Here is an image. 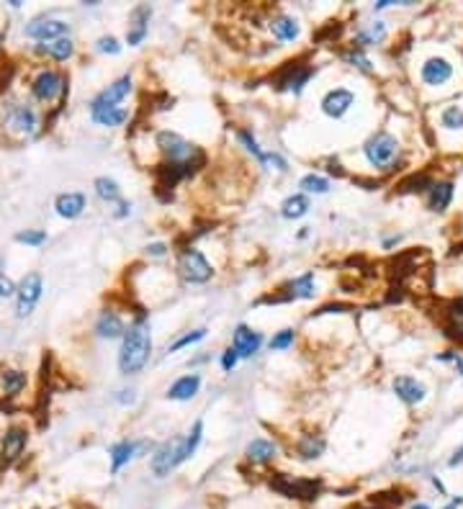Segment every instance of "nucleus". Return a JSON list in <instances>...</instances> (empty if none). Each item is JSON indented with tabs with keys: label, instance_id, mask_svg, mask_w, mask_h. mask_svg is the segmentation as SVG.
<instances>
[{
	"label": "nucleus",
	"instance_id": "obj_1",
	"mask_svg": "<svg viewBox=\"0 0 463 509\" xmlns=\"http://www.w3.org/2000/svg\"><path fill=\"white\" fill-rule=\"evenodd\" d=\"M201 438H204V422L199 419V422H193L188 435H178V438H170L162 445H157L152 458H149V468H152L154 476L165 478L170 476L180 463H186L188 458L196 453Z\"/></svg>",
	"mask_w": 463,
	"mask_h": 509
},
{
	"label": "nucleus",
	"instance_id": "obj_2",
	"mask_svg": "<svg viewBox=\"0 0 463 509\" xmlns=\"http://www.w3.org/2000/svg\"><path fill=\"white\" fill-rule=\"evenodd\" d=\"M149 358H152V329H149L147 319L139 316L134 324H129V329L121 337L119 371L124 376H134L147 366Z\"/></svg>",
	"mask_w": 463,
	"mask_h": 509
},
{
	"label": "nucleus",
	"instance_id": "obj_3",
	"mask_svg": "<svg viewBox=\"0 0 463 509\" xmlns=\"http://www.w3.org/2000/svg\"><path fill=\"white\" fill-rule=\"evenodd\" d=\"M154 142L160 147L167 165H180V168H188L193 173V170L201 168L206 160L204 152H201L196 144L188 142V139H183L178 131H157Z\"/></svg>",
	"mask_w": 463,
	"mask_h": 509
},
{
	"label": "nucleus",
	"instance_id": "obj_4",
	"mask_svg": "<svg viewBox=\"0 0 463 509\" xmlns=\"http://www.w3.org/2000/svg\"><path fill=\"white\" fill-rule=\"evenodd\" d=\"M363 152H366V160L371 162L376 170H392L399 157V142H397V136L379 131V134H373L371 139H368Z\"/></svg>",
	"mask_w": 463,
	"mask_h": 509
},
{
	"label": "nucleus",
	"instance_id": "obj_5",
	"mask_svg": "<svg viewBox=\"0 0 463 509\" xmlns=\"http://www.w3.org/2000/svg\"><path fill=\"white\" fill-rule=\"evenodd\" d=\"M41 291H44V281H41V273H26L21 278V283L16 286V316L19 319H26L31 314L34 306L41 298Z\"/></svg>",
	"mask_w": 463,
	"mask_h": 509
},
{
	"label": "nucleus",
	"instance_id": "obj_6",
	"mask_svg": "<svg viewBox=\"0 0 463 509\" xmlns=\"http://www.w3.org/2000/svg\"><path fill=\"white\" fill-rule=\"evenodd\" d=\"M178 271L188 283H206L214 276V268L196 247H186L178 258Z\"/></svg>",
	"mask_w": 463,
	"mask_h": 509
},
{
	"label": "nucleus",
	"instance_id": "obj_7",
	"mask_svg": "<svg viewBox=\"0 0 463 509\" xmlns=\"http://www.w3.org/2000/svg\"><path fill=\"white\" fill-rule=\"evenodd\" d=\"M317 296V281L314 273H304V276L294 278L289 283L283 286L281 293H273V296H265V303H281V301H302V298H314Z\"/></svg>",
	"mask_w": 463,
	"mask_h": 509
},
{
	"label": "nucleus",
	"instance_id": "obj_8",
	"mask_svg": "<svg viewBox=\"0 0 463 509\" xmlns=\"http://www.w3.org/2000/svg\"><path fill=\"white\" fill-rule=\"evenodd\" d=\"M64 91H67V85H64V75L57 70H44L39 72L36 78H34L31 83V96L36 98V101H41V104H51L54 98L64 96Z\"/></svg>",
	"mask_w": 463,
	"mask_h": 509
},
{
	"label": "nucleus",
	"instance_id": "obj_9",
	"mask_svg": "<svg viewBox=\"0 0 463 509\" xmlns=\"http://www.w3.org/2000/svg\"><path fill=\"white\" fill-rule=\"evenodd\" d=\"M314 78V67L312 65H296V62H289V67H283L278 72V78L273 80L276 91H291L294 96H302L304 85Z\"/></svg>",
	"mask_w": 463,
	"mask_h": 509
},
{
	"label": "nucleus",
	"instance_id": "obj_10",
	"mask_svg": "<svg viewBox=\"0 0 463 509\" xmlns=\"http://www.w3.org/2000/svg\"><path fill=\"white\" fill-rule=\"evenodd\" d=\"M129 93H131V75H124V78H119L116 83H111L109 88H103V91L90 101V114L106 111V109H119V104H121Z\"/></svg>",
	"mask_w": 463,
	"mask_h": 509
},
{
	"label": "nucleus",
	"instance_id": "obj_11",
	"mask_svg": "<svg viewBox=\"0 0 463 509\" xmlns=\"http://www.w3.org/2000/svg\"><path fill=\"white\" fill-rule=\"evenodd\" d=\"M270 486L281 491L283 496H296V499H314L319 494V481H309V478H291L278 473V478L270 481Z\"/></svg>",
	"mask_w": 463,
	"mask_h": 509
},
{
	"label": "nucleus",
	"instance_id": "obj_12",
	"mask_svg": "<svg viewBox=\"0 0 463 509\" xmlns=\"http://www.w3.org/2000/svg\"><path fill=\"white\" fill-rule=\"evenodd\" d=\"M6 124H8V129H13L16 134L34 136L36 134V126H39V116H36V111H34L31 106L16 104V106L8 109Z\"/></svg>",
	"mask_w": 463,
	"mask_h": 509
},
{
	"label": "nucleus",
	"instance_id": "obj_13",
	"mask_svg": "<svg viewBox=\"0 0 463 509\" xmlns=\"http://www.w3.org/2000/svg\"><path fill=\"white\" fill-rule=\"evenodd\" d=\"M26 36H31L36 41H51V39H62L70 34V24H64L59 19H41V21H31L29 26L24 29Z\"/></svg>",
	"mask_w": 463,
	"mask_h": 509
},
{
	"label": "nucleus",
	"instance_id": "obj_14",
	"mask_svg": "<svg viewBox=\"0 0 463 509\" xmlns=\"http://www.w3.org/2000/svg\"><path fill=\"white\" fill-rule=\"evenodd\" d=\"M353 106H355V93L347 91V88H334V91H329L327 96L322 98V111H324L329 119H342Z\"/></svg>",
	"mask_w": 463,
	"mask_h": 509
},
{
	"label": "nucleus",
	"instance_id": "obj_15",
	"mask_svg": "<svg viewBox=\"0 0 463 509\" xmlns=\"http://www.w3.org/2000/svg\"><path fill=\"white\" fill-rule=\"evenodd\" d=\"M149 19H152V8L149 6H136L129 16V29H126V44L139 46L149 31Z\"/></svg>",
	"mask_w": 463,
	"mask_h": 509
},
{
	"label": "nucleus",
	"instance_id": "obj_16",
	"mask_svg": "<svg viewBox=\"0 0 463 509\" xmlns=\"http://www.w3.org/2000/svg\"><path fill=\"white\" fill-rule=\"evenodd\" d=\"M260 345H263V335L250 329L247 324H239L234 329V335H231V348L237 350L239 358H252L260 350Z\"/></svg>",
	"mask_w": 463,
	"mask_h": 509
},
{
	"label": "nucleus",
	"instance_id": "obj_17",
	"mask_svg": "<svg viewBox=\"0 0 463 509\" xmlns=\"http://www.w3.org/2000/svg\"><path fill=\"white\" fill-rule=\"evenodd\" d=\"M268 29L278 41H296L299 36H302V26H299V21H296L294 16H286V14L273 16L270 24H268Z\"/></svg>",
	"mask_w": 463,
	"mask_h": 509
},
{
	"label": "nucleus",
	"instance_id": "obj_18",
	"mask_svg": "<svg viewBox=\"0 0 463 509\" xmlns=\"http://www.w3.org/2000/svg\"><path fill=\"white\" fill-rule=\"evenodd\" d=\"M453 78V65L443 57H432L422 65V80L427 85H443Z\"/></svg>",
	"mask_w": 463,
	"mask_h": 509
},
{
	"label": "nucleus",
	"instance_id": "obj_19",
	"mask_svg": "<svg viewBox=\"0 0 463 509\" xmlns=\"http://www.w3.org/2000/svg\"><path fill=\"white\" fill-rule=\"evenodd\" d=\"M394 393H397V396L404 401V404H419V401L424 399L427 388H424L417 378H409V376H399V378H394Z\"/></svg>",
	"mask_w": 463,
	"mask_h": 509
},
{
	"label": "nucleus",
	"instance_id": "obj_20",
	"mask_svg": "<svg viewBox=\"0 0 463 509\" xmlns=\"http://www.w3.org/2000/svg\"><path fill=\"white\" fill-rule=\"evenodd\" d=\"M124 332H126V324L121 316L116 311H101L96 322V335L101 340H116V337H124Z\"/></svg>",
	"mask_w": 463,
	"mask_h": 509
},
{
	"label": "nucleus",
	"instance_id": "obj_21",
	"mask_svg": "<svg viewBox=\"0 0 463 509\" xmlns=\"http://www.w3.org/2000/svg\"><path fill=\"white\" fill-rule=\"evenodd\" d=\"M247 460L255 465H265L270 460H276L278 455V445L273 440H265V438H255L250 445H247V450H244Z\"/></svg>",
	"mask_w": 463,
	"mask_h": 509
},
{
	"label": "nucleus",
	"instance_id": "obj_22",
	"mask_svg": "<svg viewBox=\"0 0 463 509\" xmlns=\"http://www.w3.org/2000/svg\"><path fill=\"white\" fill-rule=\"evenodd\" d=\"M36 54H46V57L57 59V62H67V59L75 54V44H72L70 36H62V39H51V41H39V44H36Z\"/></svg>",
	"mask_w": 463,
	"mask_h": 509
},
{
	"label": "nucleus",
	"instance_id": "obj_23",
	"mask_svg": "<svg viewBox=\"0 0 463 509\" xmlns=\"http://www.w3.org/2000/svg\"><path fill=\"white\" fill-rule=\"evenodd\" d=\"M199 388H201V376H199V373L180 376V378L175 381L173 386L167 388V399H173V401H188V399H193V396L199 393Z\"/></svg>",
	"mask_w": 463,
	"mask_h": 509
},
{
	"label": "nucleus",
	"instance_id": "obj_24",
	"mask_svg": "<svg viewBox=\"0 0 463 509\" xmlns=\"http://www.w3.org/2000/svg\"><path fill=\"white\" fill-rule=\"evenodd\" d=\"M54 208L62 219H77L85 211V196L83 193H59L54 201Z\"/></svg>",
	"mask_w": 463,
	"mask_h": 509
},
{
	"label": "nucleus",
	"instance_id": "obj_25",
	"mask_svg": "<svg viewBox=\"0 0 463 509\" xmlns=\"http://www.w3.org/2000/svg\"><path fill=\"white\" fill-rule=\"evenodd\" d=\"M26 440H29V435H26L24 427H11L6 432V438H3V458L6 460H16L24 453Z\"/></svg>",
	"mask_w": 463,
	"mask_h": 509
},
{
	"label": "nucleus",
	"instance_id": "obj_26",
	"mask_svg": "<svg viewBox=\"0 0 463 509\" xmlns=\"http://www.w3.org/2000/svg\"><path fill=\"white\" fill-rule=\"evenodd\" d=\"M109 455H111V470L116 473V470H121L124 465L136 455V443H131V440H121V443L111 445Z\"/></svg>",
	"mask_w": 463,
	"mask_h": 509
},
{
	"label": "nucleus",
	"instance_id": "obj_27",
	"mask_svg": "<svg viewBox=\"0 0 463 509\" xmlns=\"http://www.w3.org/2000/svg\"><path fill=\"white\" fill-rule=\"evenodd\" d=\"M450 198H453V183H432L430 196H427V206L432 211H445Z\"/></svg>",
	"mask_w": 463,
	"mask_h": 509
},
{
	"label": "nucleus",
	"instance_id": "obj_28",
	"mask_svg": "<svg viewBox=\"0 0 463 509\" xmlns=\"http://www.w3.org/2000/svg\"><path fill=\"white\" fill-rule=\"evenodd\" d=\"M386 36V26L381 24V21H376V24H371L368 29H363V31L355 34L353 39V46L355 49H363V46H371V44H381Z\"/></svg>",
	"mask_w": 463,
	"mask_h": 509
},
{
	"label": "nucleus",
	"instance_id": "obj_29",
	"mask_svg": "<svg viewBox=\"0 0 463 509\" xmlns=\"http://www.w3.org/2000/svg\"><path fill=\"white\" fill-rule=\"evenodd\" d=\"M307 211H309V198L304 193L289 196V198L283 201V206H281L283 219H302Z\"/></svg>",
	"mask_w": 463,
	"mask_h": 509
},
{
	"label": "nucleus",
	"instance_id": "obj_30",
	"mask_svg": "<svg viewBox=\"0 0 463 509\" xmlns=\"http://www.w3.org/2000/svg\"><path fill=\"white\" fill-rule=\"evenodd\" d=\"M90 119L96 124H101V126H109V129H114V126H121L124 121L129 119V111L126 109H106V111H96V114H90Z\"/></svg>",
	"mask_w": 463,
	"mask_h": 509
},
{
	"label": "nucleus",
	"instance_id": "obj_31",
	"mask_svg": "<svg viewBox=\"0 0 463 509\" xmlns=\"http://www.w3.org/2000/svg\"><path fill=\"white\" fill-rule=\"evenodd\" d=\"M93 188H96L98 198L109 201V203H114V201H121V188H119V183H116V181H111V178H96Z\"/></svg>",
	"mask_w": 463,
	"mask_h": 509
},
{
	"label": "nucleus",
	"instance_id": "obj_32",
	"mask_svg": "<svg viewBox=\"0 0 463 509\" xmlns=\"http://www.w3.org/2000/svg\"><path fill=\"white\" fill-rule=\"evenodd\" d=\"M299 455L304 458V460H314V458H319L322 453H324V440L322 438H314V435H307V438H302V443H299Z\"/></svg>",
	"mask_w": 463,
	"mask_h": 509
},
{
	"label": "nucleus",
	"instance_id": "obj_33",
	"mask_svg": "<svg viewBox=\"0 0 463 509\" xmlns=\"http://www.w3.org/2000/svg\"><path fill=\"white\" fill-rule=\"evenodd\" d=\"M24 388H26V373H21V371H6L3 373V391H6V396H19Z\"/></svg>",
	"mask_w": 463,
	"mask_h": 509
},
{
	"label": "nucleus",
	"instance_id": "obj_34",
	"mask_svg": "<svg viewBox=\"0 0 463 509\" xmlns=\"http://www.w3.org/2000/svg\"><path fill=\"white\" fill-rule=\"evenodd\" d=\"M299 188H302L304 193H317V196H322V193H327V191H329V181H327V178H322V175L309 173V175H304V178H302Z\"/></svg>",
	"mask_w": 463,
	"mask_h": 509
},
{
	"label": "nucleus",
	"instance_id": "obj_35",
	"mask_svg": "<svg viewBox=\"0 0 463 509\" xmlns=\"http://www.w3.org/2000/svg\"><path fill=\"white\" fill-rule=\"evenodd\" d=\"M450 324H448V335L456 337V340H463V298L453 303V309L448 311Z\"/></svg>",
	"mask_w": 463,
	"mask_h": 509
},
{
	"label": "nucleus",
	"instance_id": "obj_36",
	"mask_svg": "<svg viewBox=\"0 0 463 509\" xmlns=\"http://www.w3.org/2000/svg\"><path fill=\"white\" fill-rule=\"evenodd\" d=\"M237 139L244 144V149H247V152H250V155L255 157L260 165H265V157H268V152H263V149H260V144H257V139L250 134V131H244V129L237 131Z\"/></svg>",
	"mask_w": 463,
	"mask_h": 509
},
{
	"label": "nucleus",
	"instance_id": "obj_37",
	"mask_svg": "<svg viewBox=\"0 0 463 509\" xmlns=\"http://www.w3.org/2000/svg\"><path fill=\"white\" fill-rule=\"evenodd\" d=\"M440 124L445 129H463V109L461 106H448L440 116Z\"/></svg>",
	"mask_w": 463,
	"mask_h": 509
},
{
	"label": "nucleus",
	"instance_id": "obj_38",
	"mask_svg": "<svg viewBox=\"0 0 463 509\" xmlns=\"http://www.w3.org/2000/svg\"><path fill=\"white\" fill-rule=\"evenodd\" d=\"M342 59H345L347 65H353V67H358V70H363V72H371L373 67H371V59L363 54V49H350V52H345L342 54Z\"/></svg>",
	"mask_w": 463,
	"mask_h": 509
},
{
	"label": "nucleus",
	"instance_id": "obj_39",
	"mask_svg": "<svg viewBox=\"0 0 463 509\" xmlns=\"http://www.w3.org/2000/svg\"><path fill=\"white\" fill-rule=\"evenodd\" d=\"M16 242H21V245L39 247V245H44V242H46V232H41V229H26V232L16 234Z\"/></svg>",
	"mask_w": 463,
	"mask_h": 509
},
{
	"label": "nucleus",
	"instance_id": "obj_40",
	"mask_svg": "<svg viewBox=\"0 0 463 509\" xmlns=\"http://www.w3.org/2000/svg\"><path fill=\"white\" fill-rule=\"evenodd\" d=\"M270 345V350H286V348H291L294 345V329H281L273 340L268 342Z\"/></svg>",
	"mask_w": 463,
	"mask_h": 509
},
{
	"label": "nucleus",
	"instance_id": "obj_41",
	"mask_svg": "<svg viewBox=\"0 0 463 509\" xmlns=\"http://www.w3.org/2000/svg\"><path fill=\"white\" fill-rule=\"evenodd\" d=\"M206 337V329H196V332H191V335H183L180 340H175L173 345H170V353H175V350L180 348H188V345H193V342H201Z\"/></svg>",
	"mask_w": 463,
	"mask_h": 509
},
{
	"label": "nucleus",
	"instance_id": "obj_42",
	"mask_svg": "<svg viewBox=\"0 0 463 509\" xmlns=\"http://www.w3.org/2000/svg\"><path fill=\"white\" fill-rule=\"evenodd\" d=\"M96 46H98V52H103V54H119L121 52V44H119L116 36H101Z\"/></svg>",
	"mask_w": 463,
	"mask_h": 509
},
{
	"label": "nucleus",
	"instance_id": "obj_43",
	"mask_svg": "<svg viewBox=\"0 0 463 509\" xmlns=\"http://www.w3.org/2000/svg\"><path fill=\"white\" fill-rule=\"evenodd\" d=\"M237 361H239V355H237V350H234V348L224 350V355H221V368H224L226 373H229L231 368L237 366Z\"/></svg>",
	"mask_w": 463,
	"mask_h": 509
},
{
	"label": "nucleus",
	"instance_id": "obj_44",
	"mask_svg": "<svg viewBox=\"0 0 463 509\" xmlns=\"http://www.w3.org/2000/svg\"><path fill=\"white\" fill-rule=\"evenodd\" d=\"M16 296V283H13L11 278L0 276V298H11Z\"/></svg>",
	"mask_w": 463,
	"mask_h": 509
},
{
	"label": "nucleus",
	"instance_id": "obj_45",
	"mask_svg": "<svg viewBox=\"0 0 463 509\" xmlns=\"http://www.w3.org/2000/svg\"><path fill=\"white\" fill-rule=\"evenodd\" d=\"M167 252V245H162V242H154V245H147V255H152V258H162Z\"/></svg>",
	"mask_w": 463,
	"mask_h": 509
},
{
	"label": "nucleus",
	"instance_id": "obj_46",
	"mask_svg": "<svg viewBox=\"0 0 463 509\" xmlns=\"http://www.w3.org/2000/svg\"><path fill=\"white\" fill-rule=\"evenodd\" d=\"M448 463H450V465H461V463H463V445L458 448L456 453H453V458H450Z\"/></svg>",
	"mask_w": 463,
	"mask_h": 509
},
{
	"label": "nucleus",
	"instance_id": "obj_47",
	"mask_svg": "<svg viewBox=\"0 0 463 509\" xmlns=\"http://www.w3.org/2000/svg\"><path fill=\"white\" fill-rule=\"evenodd\" d=\"M129 211H131V203H126V201H121V203H119V211H116L114 216H119V219H121V216H126Z\"/></svg>",
	"mask_w": 463,
	"mask_h": 509
},
{
	"label": "nucleus",
	"instance_id": "obj_48",
	"mask_svg": "<svg viewBox=\"0 0 463 509\" xmlns=\"http://www.w3.org/2000/svg\"><path fill=\"white\" fill-rule=\"evenodd\" d=\"M453 363H456V371L463 376V355H453Z\"/></svg>",
	"mask_w": 463,
	"mask_h": 509
},
{
	"label": "nucleus",
	"instance_id": "obj_49",
	"mask_svg": "<svg viewBox=\"0 0 463 509\" xmlns=\"http://www.w3.org/2000/svg\"><path fill=\"white\" fill-rule=\"evenodd\" d=\"M458 504H463V499H456V502H450L448 507H443V509H458Z\"/></svg>",
	"mask_w": 463,
	"mask_h": 509
},
{
	"label": "nucleus",
	"instance_id": "obj_50",
	"mask_svg": "<svg viewBox=\"0 0 463 509\" xmlns=\"http://www.w3.org/2000/svg\"><path fill=\"white\" fill-rule=\"evenodd\" d=\"M412 509H430V507H427V504H414Z\"/></svg>",
	"mask_w": 463,
	"mask_h": 509
},
{
	"label": "nucleus",
	"instance_id": "obj_51",
	"mask_svg": "<svg viewBox=\"0 0 463 509\" xmlns=\"http://www.w3.org/2000/svg\"><path fill=\"white\" fill-rule=\"evenodd\" d=\"M0 41H3V36H0Z\"/></svg>",
	"mask_w": 463,
	"mask_h": 509
}]
</instances>
